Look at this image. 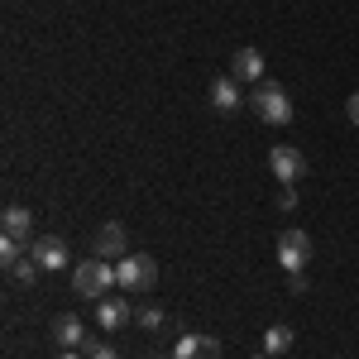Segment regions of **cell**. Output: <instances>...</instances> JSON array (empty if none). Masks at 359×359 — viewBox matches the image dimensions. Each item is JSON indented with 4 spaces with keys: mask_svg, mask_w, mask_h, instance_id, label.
I'll return each mask as SVG.
<instances>
[{
    "mask_svg": "<svg viewBox=\"0 0 359 359\" xmlns=\"http://www.w3.org/2000/svg\"><path fill=\"white\" fill-rule=\"evenodd\" d=\"M72 287H77V297H91V302L111 297V287H120L115 264L111 259H86V264H77L72 269Z\"/></svg>",
    "mask_w": 359,
    "mask_h": 359,
    "instance_id": "cell-1",
    "label": "cell"
},
{
    "mask_svg": "<svg viewBox=\"0 0 359 359\" xmlns=\"http://www.w3.org/2000/svg\"><path fill=\"white\" fill-rule=\"evenodd\" d=\"M249 111L259 115L264 125H292V96L283 91V86H273V82H259L254 91H249Z\"/></svg>",
    "mask_w": 359,
    "mask_h": 359,
    "instance_id": "cell-2",
    "label": "cell"
},
{
    "mask_svg": "<svg viewBox=\"0 0 359 359\" xmlns=\"http://www.w3.org/2000/svg\"><path fill=\"white\" fill-rule=\"evenodd\" d=\"M115 278H120V292H125V297H144V292H154V283H158V264H154L149 254H125V259L115 264Z\"/></svg>",
    "mask_w": 359,
    "mask_h": 359,
    "instance_id": "cell-3",
    "label": "cell"
},
{
    "mask_svg": "<svg viewBox=\"0 0 359 359\" xmlns=\"http://www.w3.org/2000/svg\"><path fill=\"white\" fill-rule=\"evenodd\" d=\"M278 264H283L287 273H302L306 264H311V235L297 230V225H287V230L278 235Z\"/></svg>",
    "mask_w": 359,
    "mask_h": 359,
    "instance_id": "cell-4",
    "label": "cell"
},
{
    "mask_svg": "<svg viewBox=\"0 0 359 359\" xmlns=\"http://www.w3.org/2000/svg\"><path fill=\"white\" fill-rule=\"evenodd\" d=\"M269 168H273V177L283 187H297L306 177V158H302L297 144H273V149H269Z\"/></svg>",
    "mask_w": 359,
    "mask_h": 359,
    "instance_id": "cell-5",
    "label": "cell"
},
{
    "mask_svg": "<svg viewBox=\"0 0 359 359\" xmlns=\"http://www.w3.org/2000/svg\"><path fill=\"white\" fill-rule=\"evenodd\" d=\"M91 249H96V259H125V249H130V235H125V225H120V221H106L101 230H96Z\"/></svg>",
    "mask_w": 359,
    "mask_h": 359,
    "instance_id": "cell-6",
    "label": "cell"
},
{
    "mask_svg": "<svg viewBox=\"0 0 359 359\" xmlns=\"http://www.w3.org/2000/svg\"><path fill=\"white\" fill-rule=\"evenodd\" d=\"M172 359H221V340L216 335H201V331H187L172 345Z\"/></svg>",
    "mask_w": 359,
    "mask_h": 359,
    "instance_id": "cell-7",
    "label": "cell"
},
{
    "mask_svg": "<svg viewBox=\"0 0 359 359\" xmlns=\"http://www.w3.org/2000/svg\"><path fill=\"white\" fill-rule=\"evenodd\" d=\"M130 321H135L130 297H101V302H96V326H101V331H120V326H130Z\"/></svg>",
    "mask_w": 359,
    "mask_h": 359,
    "instance_id": "cell-8",
    "label": "cell"
},
{
    "mask_svg": "<svg viewBox=\"0 0 359 359\" xmlns=\"http://www.w3.org/2000/svg\"><path fill=\"white\" fill-rule=\"evenodd\" d=\"M29 254L39 259V269H43V273H57V269H67V245H62L57 235H39V240L29 245Z\"/></svg>",
    "mask_w": 359,
    "mask_h": 359,
    "instance_id": "cell-9",
    "label": "cell"
},
{
    "mask_svg": "<svg viewBox=\"0 0 359 359\" xmlns=\"http://www.w3.org/2000/svg\"><path fill=\"white\" fill-rule=\"evenodd\" d=\"M230 77H235V82L259 86V82H264V53H259V48H240V53L230 57Z\"/></svg>",
    "mask_w": 359,
    "mask_h": 359,
    "instance_id": "cell-10",
    "label": "cell"
},
{
    "mask_svg": "<svg viewBox=\"0 0 359 359\" xmlns=\"http://www.w3.org/2000/svg\"><path fill=\"white\" fill-rule=\"evenodd\" d=\"M211 106H216V111H221V115H235V111H240V106H249L245 96H240V82H235L230 72L211 82Z\"/></svg>",
    "mask_w": 359,
    "mask_h": 359,
    "instance_id": "cell-11",
    "label": "cell"
},
{
    "mask_svg": "<svg viewBox=\"0 0 359 359\" xmlns=\"http://www.w3.org/2000/svg\"><path fill=\"white\" fill-rule=\"evenodd\" d=\"M0 230H5V235H15V240H29V230H34V211H29V206H5Z\"/></svg>",
    "mask_w": 359,
    "mask_h": 359,
    "instance_id": "cell-12",
    "label": "cell"
},
{
    "mask_svg": "<svg viewBox=\"0 0 359 359\" xmlns=\"http://www.w3.org/2000/svg\"><path fill=\"white\" fill-rule=\"evenodd\" d=\"M53 340L62 345V350H77V345H86V331L77 316H57L53 321Z\"/></svg>",
    "mask_w": 359,
    "mask_h": 359,
    "instance_id": "cell-13",
    "label": "cell"
},
{
    "mask_svg": "<svg viewBox=\"0 0 359 359\" xmlns=\"http://www.w3.org/2000/svg\"><path fill=\"white\" fill-rule=\"evenodd\" d=\"M292 340H297V331L278 321V326H269V331H264V355H273V359L287 355V350H292Z\"/></svg>",
    "mask_w": 359,
    "mask_h": 359,
    "instance_id": "cell-14",
    "label": "cell"
},
{
    "mask_svg": "<svg viewBox=\"0 0 359 359\" xmlns=\"http://www.w3.org/2000/svg\"><path fill=\"white\" fill-rule=\"evenodd\" d=\"M5 273L15 278V283H25V287H34V283H39V273H43V269H39V259H34V254H25V259H15V264H10V269H5Z\"/></svg>",
    "mask_w": 359,
    "mask_h": 359,
    "instance_id": "cell-15",
    "label": "cell"
},
{
    "mask_svg": "<svg viewBox=\"0 0 359 359\" xmlns=\"http://www.w3.org/2000/svg\"><path fill=\"white\" fill-rule=\"evenodd\" d=\"M163 321H168V311H163V306H154V302H144L135 311V326H139V331H163Z\"/></svg>",
    "mask_w": 359,
    "mask_h": 359,
    "instance_id": "cell-16",
    "label": "cell"
},
{
    "mask_svg": "<svg viewBox=\"0 0 359 359\" xmlns=\"http://www.w3.org/2000/svg\"><path fill=\"white\" fill-rule=\"evenodd\" d=\"M25 254H29L25 240H15V235H0V264H5V269H10L15 259H25Z\"/></svg>",
    "mask_w": 359,
    "mask_h": 359,
    "instance_id": "cell-17",
    "label": "cell"
},
{
    "mask_svg": "<svg viewBox=\"0 0 359 359\" xmlns=\"http://www.w3.org/2000/svg\"><path fill=\"white\" fill-rule=\"evenodd\" d=\"M306 292V278L302 273H287V297H302Z\"/></svg>",
    "mask_w": 359,
    "mask_h": 359,
    "instance_id": "cell-18",
    "label": "cell"
},
{
    "mask_svg": "<svg viewBox=\"0 0 359 359\" xmlns=\"http://www.w3.org/2000/svg\"><path fill=\"white\" fill-rule=\"evenodd\" d=\"M86 359H120V355H115L111 345H91V350H86Z\"/></svg>",
    "mask_w": 359,
    "mask_h": 359,
    "instance_id": "cell-19",
    "label": "cell"
},
{
    "mask_svg": "<svg viewBox=\"0 0 359 359\" xmlns=\"http://www.w3.org/2000/svg\"><path fill=\"white\" fill-rule=\"evenodd\" d=\"M345 115H350V125H359V91L350 96V101H345Z\"/></svg>",
    "mask_w": 359,
    "mask_h": 359,
    "instance_id": "cell-20",
    "label": "cell"
},
{
    "mask_svg": "<svg viewBox=\"0 0 359 359\" xmlns=\"http://www.w3.org/2000/svg\"><path fill=\"white\" fill-rule=\"evenodd\" d=\"M278 206H283V211H292V206H297V192H292V187H283V196H278Z\"/></svg>",
    "mask_w": 359,
    "mask_h": 359,
    "instance_id": "cell-21",
    "label": "cell"
},
{
    "mask_svg": "<svg viewBox=\"0 0 359 359\" xmlns=\"http://www.w3.org/2000/svg\"><path fill=\"white\" fill-rule=\"evenodd\" d=\"M57 359H82V355H77V350H62V355H57Z\"/></svg>",
    "mask_w": 359,
    "mask_h": 359,
    "instance_id": "cell-22",
    "label": "cell"
},
{
    "mask_svg": "<svg viewBox=\"0 0 359 359\" xmlns=\"http://www.w3.org/2000/svg\"><path fill=\"white\" fill-rule=\"evenodd\" d=\"M149 359H172V355H149Z\"/></svg>",
    "mask_w": 359,
    "mask_h": 359,
    "instance_id": "cell-23",
    "label": "cell"
},
{
    "mask_svg": "<svg viewBox=\"0 0 359 359\" xmlns=\"http://www.w3.org/2000/svg\"><path fill=\"white\" fill-rule=\"evenodd\" d=\"M254 359H273V355H254Z\"/></svg>",
    "mask_w": 359,
    "mask_h": 359,
    "instance_id": "cell-24",
    "label": "cell"
}]
</instances>
